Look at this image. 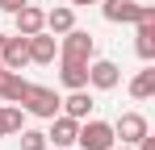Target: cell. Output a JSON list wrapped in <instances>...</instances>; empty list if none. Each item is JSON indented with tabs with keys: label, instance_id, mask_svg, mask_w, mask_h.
Returning a JSON list of instances; mask_svg holds the SVG:
<instances>
[{
	"label": "cell",
	"instance_id": "obj_12",
	"mask_svg": "<svg viewBox=\"0 0 155 150\" xmlns=\"http://www.w3.org/2000/svg\"><path fill=\"white\" fill-rule=\"evenodd\" d=\"M59 113H67V117H76V121H88V117H92V96H88V88H76L67 100H59Z\"/></svg>",
	"mask_w": 155,
	"mask_h": 150
},
{
	"label": "cell",
	"instance_id": "obj_6",
	"mask_svg": "<svg viewBox=\"0 0 155 150\" xmlns=\"http://www.w3.org/2000/svg\"><path fill=\"white\" fill-rule=\"evenodd\" d=\"M117 83H122V67H117L113 58H92V63H88V88L113 92Z\"/></svg>",
	"mask_w": 155,
	"mask_h": 150
},
{
	"label": "cell",
	"instance_id": "obj_5",
	"mask_svg": "<svg viewBox=\"0 0 155 150\" xmlns=\"http://www.w3.org/2000/svg\"><path fill=\"white\" fill-rule=\"evenodd\" d=\"M147 133H151V125H147L143 113H122V117L113 121V138H117L122 146H138Z\"/></svg>",
	"mask_w": 155,
	"mask_h": 150
},
{
	"label": "cell",
	"instance_id": "obj_18",
	"mask_svg": "<svg viewBox=\"0 0 155 150\" xmlns=\"http://www.w3.org/2000/svg\"><path fill=\"white\" fill-rule=\"evenodd\" d=\"M46 133L42 129H21V150H46Z\"/></svg>",
	"mask_w": 155,
	"mask_h": 150
},
{
	"label": "cell",
	"instance_id": "obj_13",
	"mask_svg": "<svg viewBox=\"0 0 155 150\" xmlns=\"http://www.w3.org/2000/svg\"><path fill=\"white\" fill-rule=\"evenodd\" d=\"M25 83L29 79H21V71H8V67H4V71H0V100H4V104H17L21 92H25Z\"/></svg>",
	"mask_w": 155,
	"mask_h": 150
},
{
	"label": "cell",
	"instance_id": "obj_19",
	"mask_svg": "<svg viewBox=\"0 0 155 150\" xmlns=\"http://www.w3.org/2000/svg\"><path fill=\"white\" fill-rule=\"evenodd\" d=\"M21 4H29V0H0V8H4V13H17Z\"/></svg>",
	"mask_w": 155,
	"mask_h": 150
},
{
	"label": "cell",
	"instance_id": "obj_10",
	"mask_svg": "<svg viewBox=\"0 0 155 150\" xmlns=\"http://www.w3.org/2000/svg\"><path fill=\"white\" fill-rule=\"evenodd\" d=\"M13 21H17V33H38V29H46V8H38V4H21L17 13H13Z\"/></svg>",
	"mask_w": 155,
	"mask_h": 150
},
{
	"label": "cell",
	"instance_id": "obj_8",
	"mask_svg": "<svg viewBox=\"0 0 155 150\" xmlns=\"http://www.w3.org/2000/svg\"><path fill=\"white\" fill-rule=\"evenodd\" d=\"M25 46H29V63H54L59 58V42H54V33H46V29H38V33H29L25 38Z\"/></svg>",
	"mask_w": 155,
	"mask_h": 150
},
{
	"label": "cell",
	"instance_id": "obj_14",
	"mask_svg": "<svg viewBox=\"0 0 155 150\" xmlns=\"http://www.w3.org/2000/svg\"><path fill=\"white\" fill-rule=\"evenodd\" d=\"M71 25H76V8H71V4L46 8V33H54V38H59V33H67Z\"/></svg>",
	"mask_w": 155,
	"mask_h": 150
},
{
	"label": "cell",
	"instance_id": "obj_3",
	"mask_svg": "<svg viewBox=\"0 0 155 150\" xmlns=\"http://www.w3.org/2000/svg\"><path fill=\"white\" fill-rule=\"evenodd\" d=\"M63 42H59V58H76V63H92L97 58V38L88 33V29H67V33H59Z\"/></svg>",
	"mask_w": 155,
	"mask_h": 150
},
{
	"label": "cell",
	"instance_id": "obj_20",
	"mask_svg": "<svg viewBox=\"0 0 155 150\" xmlns=\"http://www.w3.org/2000/svg\"><path fill=\"white\" fill-rule=\"evenodd\" d=\"M67 4H71V8H76V4H101V0H67Z\"/></svg>",
	"mask_w": 155,
	"mask_h": 150
},
{
	"label": "cell",
	"instance_id": "obj_4",
	"mask_svg": "<svg viewBox=\"0 0 155 150\" xmlns=\"http://www.w3.org/2000/svg\"><path fill=\"white\" fill-rule=\"evenodd\" d=\"M76 146H80V150H109V146H117V138H113V125H109V121H97V117L80 121Z\"/></svg>",
	"mask_w": 155,
	"mask_h": 150
},
{
	"label": "cell",
	"instance_id": "obj_16",
	"mask_svg": "<svg viewBox=\"0 0 155 150\" xmlns=\"http://www.w3.org/2000/svg\"><path fill=\"white\" fill-rule=\"evenodd\" d=\"M21 129H25V108H17V104H0V138L21 133Z\"/></svg>",
	"mask_w": 155,
	"mask_h": 150
},
{
	"label": "cell",
	"instance_id": "obj_17",
	"mask_svg": "<svg viewBox=\"0 0 155 150\" xmlns=\"http://www.w3.org/2000/svg\"><path fill=\"white\" fill-rule=\"evenodd\" d=\"M130 96L134 100H151L155 96V67H143V71L130 79Z\"/></svg>",
	"mask_w": 155,
	"mask_h": 150
},
{
	"label": "cell",
	"instance_id": "obj_7",
	"mask_svg": "<svg viewBox=\"0 0 155 150\" xmlns=\"http://www.w3.org/2000/svg\"><path fill=\"white\" fill-rule=\"evenodd\" d=\"M76 133H80V121H76V117L54 113V117H51V133H46V142H51L54 150H63V146H76Z\"/></svg>",
	"mask_w": 155,
	"mask_h": 150
},
{
	"label": "cell",
	"instance_id": "obj_21",
	"mask_svg": "<svg viewBox=\"0 0 155 150\" xmlns=\"http://www.w3.org/2000/svg\"><path fill=\"white\" fill-rule=\"evenodd\" d=\"M109 150H134V146H109Z\"/></svg>",
	"mask_w": 155,
	"mask_h": 150
},
{
	"label": "cell",
	"instance_id": "obj_15",
	"mask_svg": "<svg viewBox=\"0 0 155 150\" xmlns=\"http://www.w3.org/2000/svg\"><path fill=\"white\" fill-rule=\"evenodd\" d=\"M134 50L143 63L155 58V21H138V33H134Z\"/></svg>",
	"mask_w": 155,
	"mask_h": 150
},
{
	"label": "cell",
	"instance_id": "obj_11",
	"mask_svg": "<svg viewBox=\"0 0 155 150\" xmlns=\"http://www.w3.org/2000/svg\"><path fill=\"white\" fill-rule=\"evenodd\" d=\"M59 79L67 92L76 88H88V63H76V58H59Z\"/></svg>",
	"mask_w": 155,
	"mask_h": 150
},
{
	"label": "cell",
	"instance_id": "obj_2",
	"mask_svg": "<svg viewBox=\"0 0 155 150\" xmlns=\"http://www.w3.org/2000/svg\"><path fill=\"white\" fill-rule=\"evenodd\" d=\"M101 13H105V21H113V25L155 21V8L151 4H138V0H101Z\"/></svg>",
	"mask_w": 155,
	"mask_h": 150
},
{
	"label": "cell",
	"instance_id": "obj_23",
	"mask_svg": "<svg viewBox=\"0 0 155 150\" xmlns=\"http://www.w3.org/2000/svg\"><path fill=\"white\" fill-rule=\"evenodd\" d=\"M0 71H4V63H0Z\"/></svg>",
	"mask_w": 155,
	"mask_h": 150
},
{
	"label": "cell",
	"instance_id": "obj_9",
	"mask_svg": "<svg viewBox=\"0 0 155 150\" xmlns=\"http://www.w3.org/2000/svg\"><path fill=\"white\" fill-rule=\"evenodd\" d=\"M0 63L8 67V71H21L29 63V46H25V33H8L4 38V46H0Z\"/></svg>",
	"mask_w": 155,
	"mask_h": 150
},
{
	"label": "cell",
	"instance_id": "obj_22",
	"mask_svg": "<svg viewBox=\"0 0 155 150\" xmlns=\"http://www.w3.org/2000/svg\"><path fill=\"white\" fill-rule=\"evenodd\" d=\"M4 38H8V33H0V46H4Z\"/></svg>",
	"mask_w": 155,
	"mask_h": 150
},
{
	"label": "cell",
	"instance_id": "obj_1",
	"mask_svg": "<svg viewBox=\"0 0 155 150\" xmlns=\"http://www.w3.org/2000/svg\"><path fill=\"white\" fill-rule=\"evenodd\" d=\"M21 108H25L29 117H42V121H51L54 113H59V92L46 88V83H25V92L17 100Z\"/></svg>",
	"mask_w": 155,
	"mask_h": 150
}]
</instances>
